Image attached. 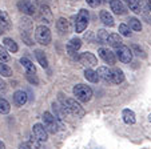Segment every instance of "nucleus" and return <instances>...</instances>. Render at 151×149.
I'll list each match as a JSON object with an SVG mask.
<instances>
[{"instance_id": "1", "label": "nucleus", "mask_w": 151, "mask_h": 149, "mask_svg": "<svg viewBox=\"0 0 151 149\" xmlns=\"http://www.w3.org/2000/svg\"><path fill=\"white\" fill-rule=\"evenodd\" d=\"M62 105L64 107V109L68 113H72L76 117H83L86 113V111L83 109V107L74 98H66V100H62Z\"/></svg>"}, {"instance_id": "2", "label": "nucleus", "mask_w": 151, "mask_h": 149, "mask_svg": "<svg viewBox=\"0 0 151 149\" xmlns=\"http://www.w3.org/2000/svg\"><path fill=\"white\" fill-rule=\"evenodd\" d=\"M74 95L79 101L87 103V101H90L92 97V89L88 87V85L78 84L74 87Z\"/></svg>"}, {"instance_id": "3", "label": "nucleus", "mask_w": 151, "mask_h": 149, "mask_svg": "<svg viewBox=\"0 0 151 149\" xmlns=\"http://www.w3.org/2000/svg\"><path fill=\"white\" fill-rule=\"evenodd\" d=\"M35 39L39 44L47 45L51 43V31L47 26H39L35 29Z\"/></svg>"}, {"instance_id": "4", "label": "nucleus", "mask_w": 151, "mask_h": 149, "mask_svg": "<svg viewBox=\"0 0 151 149\" xmlns=\"http://www.w3.org/2000/svg\"><path fill=\"white\" fill-rule=\"evenodd\" d=\"M17 7L23 14L28 15H34L35 12L37 11V7H39V1L37 0H20L17 3Z\"/></svg>"}, {"instance_id": "5", "label": "nucleus", "mask_w": 151, "mask_h": 149, "mask_svg": "<svg viewBox=\"0 0 151 149\" xmlns=\"http://www.w3.org/2000/svg\"><path fill=\"white\" fill-rule=\"evenodd\" d=\"M90 21V15L87 9H80L79 14L76 16V21H75V32H83Z\"/></svg>"}, {"instance_id": "6", "label": "nucleus", "mask_w": 151, "mask_h": 149, "mask_svg": "<svg viewBox=\"0 0 151 149\" xmlns=\"http://www.w3.org/2000/svg\"><path fill=\"white\" fill-rule=\"evenodd\" d=\"M58 124L59 123H58L56 117H55L54 115H51L50 112H44V115H43V125H44V128L47 129V132L55 135V133L58 132V128H59Z\"/></svg>"}, {"instance_id": "7", "label": "nucleus", "mask_w": 151, "mask_h": 149, "mask_svg": "<svg viewBox=\"0 0 151 149\" xmlns=\"http://www.w3.org/2000/svg\"><path fill=\"white\" fill-rule=\"evenodd\" d=\"M115 53L122 63H130L132 60V51L126 45H120V47L115 48Z\"/></svg>"}, {"instance_id": "8", "label": "nucleus", "mask_w": 151, "mask_h": 149, "mask_svg": "<svg viewBox=\"0 0 151 149\" xmlns=\"http://www.w3.org/2000/svg\"><path fill=\"white\" fill-rule=\"evenodd\" d=\"M98 53H99L100 59L103 60V61L106 63V64L109 65H114L115 61H116V57H115V53L114 52H111L109 49V48H99V51H98Z\"/></svg>"}, {"instance_id": "9", "label": "nucleus", "mask_w": 151, "mask_h": 149, "mask_svg": "<svg viewBox=\"0 0 151 149\" xmlns=\"http://www.w3.org/2000/svg\"><path fill=\"white\" fill-rule=\"evenodd\" d=\"M78 61H80L82 64L87 65V67H94L98 64V60L91 52H83L78 56Z\"/></svg>"}, {"instance_id": "10", "label": "nucleus", "mask_w": 151, "mask_h": 149, "mask_svg": "<svg viewBox=\"0 0 151 149\" xmlns=\"http://www.w3.org/2000/svg\"><path fill=\"white\" fill-rule=\"evenodd\" d=\"M32 133H34V136L40 141V143H42V141H47V138H48L47 129L44 128V125H42V124H35L34 128H32Z\"/></svg>"}, {"instance_id": "11", "label": "nucleus", "mask_w": 151, "mask_h": 149, "mask_svg": "<svg viewBox=\"0 0 151 149\" xmlns=\"http://www.w3.org/2000/svg\"><path fill=\"white\" fill-rule=\"evenodd\" d=\"M98 75H99V79H102L106 83H114L112 81V71L109 69L107 67H99L98 68Z\"/></svg>"}, {"instance_id": "12", "label": "nucleus", "mask_w": 151, "mask_h": 149, "mask_svg": "<svg viewBox=\"0 0 151 149\" xmlns=\"http://www.w3.org/2000/svg\"><path fill=\"white\" fill-rule=\"evenodd\" d=\"M110 6H111V9L114 11V14H116V15L126 14V8L123 6L122 0H110Z\"/></svg>"}, {"instance_id": "13", "label": "nucleus", "mask_w": 151, "mask_h": 149, "mask_svg": "<svg viewBox=\"0 0 151 149\" xmlns=\"http://www.w3.org/2000/svg\"><path fill=\"white\" fill-rule=\"evenodd\" d=\"M14 101L17 107H23L27 103V93L24 91H16L14 93Z\"/></svg>"}, {"instance_id": "14", "label": "nucleus", "mask_w": 151, "mask_h": 149, "mask_svg": "<svg viewBox=\"0 0 151 149\" xmlns=\"http://www.w3.org/2000/svg\"><path fill=\"white\" fill-rule=\"evenodd\" d=\"M56 28L58 31L60 32V34H70V23L67 19H64V17H60L59 20L56 21Z\"/></svg>"}, {"instance_id": "15", "label": "nucleus", "mask_w": 151, "mask_h": 149, "mask_svg": "<svg viewBox=\"0 0 151 149\" xmlns=\"http://www.w3.org/2000/svg\"><path fill=\"white\" fill-rule=\"evenodd\" d=\"M40 16H42V20L46 24H50V21H51L52 19V12L50 11L48 6H46V4H42L40 6Z\"/></svg>"}, {"instance_id": "16", "label": "nucleus", "mask_w": 151, "mask_h": 149, "mask_svg": "<svg viewBox=\"0 0 151 149\" xmlns=\"http://www.w3.org/2000/svg\"><path fill=\"white\" fill-rule=\"evenodd\" d=\"M80 47H82V40L74 37V39L70 40L68 45H67V49H68L70 55H74V53H76V51L79 49Z\"/></svg>"}, {"instance_id": "17", "label": "nucleus", "mask_w": 151, "mask_h": 149, "mask_svg": "<svg viewBox=\"0 0 151 149\" xmlns=\"http://www.w3.org/2000/svg\"><path fill=\"white\" fill-rule=\"evenodd\" d=\"M122 117H123V121H124L126 124H135V121H137V118H135V113L132 112L131 109H123L122 112Z\"/></svg>"}, {"instance_id": "18", "label": "nucleus", "mask_w": 151, "mask_h": 149, "mask_svg": "<svg viewBox=\"0 0 151 149\" xmlns=\"http://www.w3.org/2000/svg\"><path fill=\"white\" fill-rule=\"evenodd\" d=\"M0 26H1V28H6V29L11 28V20H9V16L6 11H3V9H0Z\"/></svg>"}, {"instance_id": "19", "label": "nucleus", "mask_w": 151, "mask_h": 149, "mask_svg": "<svg viewBox=\"0 0 151 149\" xmlns=\"http://www.w3.org/2000/svg\"><path fill=\"white\" fill-rule=\"evenodd\" d=\"M112 81L114 84H120V83L124 81V75H123V71L119 68H112Z\"/></svg>"}, {"instance_id": "20", "label": "nucleus", "mask_w": 151, "mask_h": 149, "mask_svg": "<svg viewBox=\"0 0 151 149\" xmlns=\"http://www.w3.org/2000/svg\"><path fill=\"white\" fill-rule=\"evenodd\" d=\"M107 44L111 45V47H114V48H118V47H120V45H123V43H122V39H120L119 35L111 34V35H109Z\"/></svg>"}, {"instance_id": "21", "label": "nucleus", "mask_w": 151, "mask_h": 149, "mask_svg": "<svg viewBox=\"0 0 151 149\" xmlns=\"http://www.w3.org/2000/svg\"><path fill=\"white\" fill-rule=\"evenodd\" d=\"M100 20L104 23V26L112 27L114 26V17L111 16V14H109V11H100Z\"/></svg>"}, {"instance_id": "22", "label": "nucleus", "mask_w": 151, "mask_h": 149, "mask_svg": "<svg viewBox=\"0 0 151 149\" xmlns=\"http://www.w3.org/2000/svg\"><path fill=\"white\" fill-rule=\"evenodd\" d=\"M84 77L91 83H98V80H99V75H98V72L94 71V69H91V68H87V69L84 71Z\"/></svg>"}, {"instance_id": "23", "label": "nucleus", "mask_w": 151, "mask_h": 149, "mask_svg": "<svg viewBox=\"0 0 151 149\" xmlns=\"http://www.w3.org/2000/svg\"><path fill=\"white\" fill-rule=\"evenodd\" d=\"M20 64L24 67L26 72L36 73V68H35V65L32 64V61H31V60H28L27 57H22V59H20Z\"/></svg>"}, {"instance_id": "24", "label": "nucleus", "mask_w": 151, "mask_h": 149, "mask_svg": "<svg viewBox=\"0 0 151 149\" xmlns=\"http://www.w3.org/2000/svg\"><path fill=\"white\" fill-rule=\"evenodd\" d=\"M35 56H36L37 61H39V64L42 65L43 68L48 67V61H47V57H46V55H44V52H43V51L36 49V51H35Z\"/></svg>"}, {"instance_id": "25", "label": "nucleus", "mask_w": 151, "mask_h": 149, "mask_svg": "<svg viewBox=\"0 0 151 149\" xmlns=\"http://www.w3.org/2000/svg\"><path fill=\"white\" fill-rule=\"evenodd\" d=\"M4 47H6L9 52H12V53H16L17 49H19V48H17V44L12 39H9V37H6V39H4Z\"/></svg>"}, {"instance_id": "26", "label": "nucleus", "mask_w": 151, "mask_h": 149, "mask_svg": "<svg viewBox=\"0 0 151 149\" xmlns=\"http://www.w3.org/2000/svg\"><path fill=\"white\" fill-rule=\"evenodd\" d=\"M128 27L134 31H140L142 29V24H140V20H138L137 17H130L128 19Z\"/></svg>"}, {"instance_id": "27", "label": "nucleus", "mask_w": 151, "mask_h": 149, "mask_svg": "<svg viewBox=\"0 0 151 149\" xmlns=\"http://www.w3.org/2000/svg\"><path fill=\"white\" fill-rule=\"evenodd\" d=\"M107 39H109V32H106L104 29H99L96 35V40L99 44H107Z\"/></svg>"}, {"instance_id": "28", "label": "nucleus", "mask_w": 151, "mask_h": 149, "mask_svg": "<svg viewBox=\"0 0 151 149\" xmlns=\"http://www.w3.org/2000/svg\"><path fill=\"white\" fill-rule=\"evenodd\" d=\"M11 111V105L6 98H0V113L1 115H7Z\"/></svg>"}, {"instance_id": "29", "label": "nucleus", "mask_w": 151, "mask_h": 149, "mask_svg": "<svg viewBox=\"0 0 151 149\" xmlns=\"http://www.w3.org/2000/svg\"><path fill=\"white\" fill-rule=\"evenodd\" d=\"M0 75L4 77L12 76V69L7 64H3V61H0Z\"/></svg>"}, {"instance_id": "30", "label": "nucleus", "mask_w": 151, "mask_h": 149, "mask_svg": "<svg viewBox=\"0 0 151 149\" xmlns=\"http://www.w3.org/2000/svg\"><path fill=\"white\" fill-rule=\"evenodd\" d=\"M11 59V56H9L8 53V49H7L6 47H3V45H0V61H8V60Z\"/></svg>"}, {"instance_id": "31", "label": "nucleus", "mask_w": 151, "mask_h": 149, "mask_svg": "<svg viewBox=\"0 0 151 149\" xmlns=\"http://www.w3.org/2000/svg\"><path fill=\"white\" fill-rule=\"evenodd\" d=\"M128 7L131 11H134L135 14H140V8H139V4H138V0H128L127 1Z\"/></svg>"}, {"instance_id": "32", "label": "nucleus", "mask_w": 151, "mask_h": 149, "mask_svg": "<svg viewBox=\"0 0 151 149\" xmlns=\"http://www.w3.org/2000/svg\"><path fill=\"white\" fill-rule=\"evenodd\" d=\"M26 77H27V80H28L31 84H34V85H37V84H39V79H37V76L35 75V73H32V72H26Z\"/></svg>"}, {"instance_id": "33", "label": "nucleus", "mask_w": 151, "mask_h": 149, "mask_svg": "<svg viewBox=\"0 0 151 149\" xmlns=\"http://www.w3.org/2000/svg\"><path fill=\"white\" fill-rule=\"evenodd\" d=\"M119 34L123 35V36H126V37H128L130 35H131L130 27H128L127 24H120V26H119Z\"/></svg>"}, {"instance_id": "34", "label": "nucleus", "mask_w": 151, "mask_h": 149, "mask_svg": "<svg viewBox=\"0 0 151 149\" xmlns=\"http://www.w3.org/2000/svg\"><path fill=\"white\" fill-rule=\"evenodd\" d=\"M28 145L31 146V149H40V141L35 136H32L31 140L28 141Z\"/></svg>"}, {"instance_id": "35", "label": "nucleus", "mask_w": 151, "mask_h": 149, "mask_svg": "<svg viewBox=\"0 0 151 149\" xmlns=\"http://www.w3.org/2000/svg\"><path fill=\"white\" fill-rule=\"evenodd\" d=\"M22 39H23L24 41H26V44H27V45H32V40L28 37L27 32H23V34H22Z\"/></svg>"}, {"instance_id": "36", "label": "nucleus", "mask_w": 151, "mask_h": 149, "mask_svg": "<svg viewBox=\"0 0 151 149\" xmlns=\"http://www.w3.org/2000/svg\"><path fill=\"white\" fill-rule=\"evenodd\" d=\"M87 1V4H88L90 7H92V8H95V7H98L100 4V0H86Z\"/></svg>"}, {"instance_id": "37", "label": "nucleus", "mask_w": 151, "mask_h": 149, "mask_svg": "<svg viewBox=\"0 0 151 149\" xmlns=\"http://www.w3.org/2000/svg\"><path fill=\"white\" fill-rule=\"evenodd\" d=\"M132 49H134V51L137 52V55H139V56H140V55H143V51L140 49L139 47H138V45H132Z\"/></svg>"}, {"instance_id": "38", "label": "nucleus", "mask_w": 151, "mask_h": 149, "mask_svg": "<svg viewBox=\"0 0 151 149\" xmlns=\"http://www.w3.org/2000/svg\"><path fill=\"white\" fill-rule=\"evenodd\" d=\"M6 89H7V84L0 79V92H1V91H6Z\"/></svg>"}, {"instance_id": "39", "label": "nucleus", "mask_w": 151, "mask_h": 149, "mask_svg": "<svg viewBox=\"0 0 151 149\" xmlns=\"http://www.w3.org/2000/svg\"><path fill=\"white\" fill-rule=\"evenodd\" d=\"M19 149H31V146L28 145V143H23V144H20Z\"/></svg>"}, {"instance_id": "40", "label": "nucleus", "mask_w": 151, "mask_h": 149, "mask_svg": "<svg viewBox=\"0 0 151 149\" xmlns=\"http://www.w3.org/2000/svg\"><path fill=\"white\" fill-rule=\"evenodd\" d=\"M0 149H6V145H4V143L1 140H0Z\"/></svg>"}, {"instance_id": "41", "label": "nucleus", "mask_w": 151, "mask_h": 149, "mask_svg": "<svg viewBox=\"0 0 151 149\" xmlns=\"http://www.w3.org/2000/svg\"><path fill=\"white\" fill-rule=\"evenodd\" d=\"M148 9H150V12H151V0H148Z\"/></svg>"}, {"instance_id": "42", "label": "nucleus", "mask_w": 151, "mask_h": 149, "mask_svg": "<svg viewBox=\"0 0 151 149\" xmlns=\"http://www.w3.org/2000/svg\"><path fill=\"white\" fill-rule=\"evenodd\" d=\"M1 34H3V32H1V29H0V35H1Z\"/></svg>"}, {"instance_id": "43", "label": "nucleus", "mask_w": 151, "mask_h": 149, "mask_svg": "<svg viewBox=\"0 0 151 149\" xmlns=\"http://www.w3.org/2000/svg\"><path fill=\"white\" fill-rule=\"evenodd\" d=\"M124 1H128V0H124Z\"/></svg>"}]
</instances>
